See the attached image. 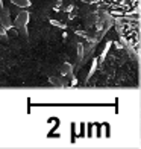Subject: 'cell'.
Returning <instances> with one entry per match:
<instances>
[{
    "label": "cell",
    "instance_id": "cell-2",
    "mask_svg": "<svg viewBox=\"0 0 141 149\" xmlns=\"http://www.w3.org/2000/svg\"><path fill=\"white\" fill-rule=\"evenodd\" d=\"M0 22H2V26L6 29H11L12 28V22H11V17H9V11L8 9H2L0 11Z\"/></svg>",
    "mask_w": 141,
    "mask_h": 149
},
{
    "label": "cell",
    "instance_id": "cell-1",
    "mask_svg": "<svg viewBox=\"0 0 141 149\" xmlns=\"http://www.w3.org/2000/svg\"><path fill=\"white\" fill-rule=\"evenodd\" d=\"M28 12H20L17 20H15V26L18 29H21L23 32H26V23H28Z\"/></svg>",
    "mask_w": 141,
    "mask_h": 149
},
{
    "label": "cell",
    "instance_id": "cell-3",
    "mask_svg": "<svg viewBox=\"0 0 141 149\" xmlns=\"http://www.w3.org/2000/svg\"><path fill=\"white\" fill-rule=\"evenodd\" d=\"M70 72H71V65L70 64H64L61 67V73L62 74H67V73H70Z\"/></svg>",
    "mask_w": 141,
    "mask_h": 149
}]
</instances>
